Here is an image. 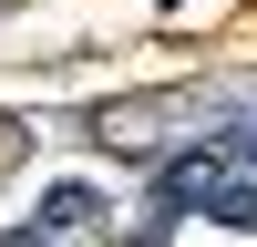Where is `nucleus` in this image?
<instances>
[{
	"instance_id": "nucleus-1",
	"label": "nucleus",
	"mask_w": 257,
	"mask_h": 247,
	"mask_svg": "<svg viewBox=\"0 0 257 247\" xmlns=\"http://www.w3.org/2000/svg\"><path fill=\"white\" fill-rule=\"evenodd\" d=\"M11 155H21V124H11V113H0V165H11Z\"/></svg>"
}]
</instances>
